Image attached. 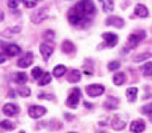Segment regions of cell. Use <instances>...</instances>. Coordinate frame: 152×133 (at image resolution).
<instances>
[{"label": "cell", "mask_w": 152, "mask_h": 133, "mask_svg": "<svg viewBox=\"0 0 152 133\" xmlns=\"http://www.w3.org/2000/svg\"><path fill=\"white\" fill-rule=\"evenodd\" d=\"M141 113L142 114H152V103L151 104H144V106L141 108Z\"/></svg>", "instance_id": "35"}, {"label": "cell", "mask_w": 152, "mask_h": 133, "mask_svg": "<svg viewBox=\"0 0 152 133\" xmlns=\"http://www.w3.org/2000/svg\"><path fill=\"white\" fill-rule=\"evenodd\" d=\"M144 128H146V124H144V121H141V119H136V121H133L130 124L132 132H144Z\"/></svg>", "instance_id": "14"}, {"label": "cell", "mask_w": 152, "mask_h": 133, "mask_svg": "<svg viewBox=\"0 0 152 133\" xmlns=\"http://www.w3.org/2000/svg\"><path fill=\"white\" fill-rule=\"evenodd\" d=\"M135 14L136 16H140V18H147L149 16V11H147V8L144 7V5H136L135 7Z\"/></svg>", "instance_id": "16"}, {"label": "cell", "mask_w": 152, "mask_h": 133, "mask_svg": "<svg viewBox=\"0 0 152 133\" xmlns=\"http://www.w3.org/2000/svg\"><path fill=\"white\" fill-rule=\"evenodd\" d=\"M13 79L16 81L18 84H26L27 83V76H26V73H16L13 76Z\"/></svg>", "instance_id": "25"}, {"label": "cell", "mask_w": 152, "mask_h": 133, "mask_svg": "<svg viewBox=\"0 0 152 133\" xmlns=\"http://www.w3.org/2000/svg\"><path fill=\"white\" fill-rule=\"evenodd\" d=\"M98 2L102 3V8L106 13H111L114 10V2H113V0H98Z\"/></svg>", "instance_id": "20"}, {"label": "cell", "mask_w": 152, "mask_h": 133, "mask_svg": "<svg viewBox=\"0 0 152 133\" xmlns=\"http://www.w3.org/2000/svg\"><path fill=\"white\" fill-rule=\"evenodd\" d=\"M3 18H5V14H3V11H0V21H3Z\"/></svg>", "instance_id": "39"}, {"label": "cell", "mask_w": 152, "mask_h": 133, "mask_svg": "<svg viewBox=\"0 0 152 133\" xmlns=\"http://www.w3.org/2000/svg\"><path fill=\"white\" fill-rule=\"evenodd\" d=\"M19 32H21V26H14V27H10V28H5V30L2 32V35L3 37H13Z\"/></svg>", "instance_id": "18"}, {"label": "cell", "mask_w": 152, "mask_h": 133, "mask_svg": "<svg viewBox=\"0 0 152 133\" xmlns=\"http://www.w3.org/2000/svg\"><path fill=\"white\" fill-rule=\"evenodd\" d=\"M103 40H104V46H106V48H113V46L117 45L119 37L116 35V33L106 32V33H103Z\"/></svg>", "instance_id": "7"}, {"label": "cell", "mask_w": 152, "mask_h": 133, "mask_svg": "<svg viewBox=\"0 0 152 133\" xmlns=\"http://www.w3.org/2000/svg\"><path fill=\"white\" fill-rule=\"evenodd\" d=\"M43 38H45V40L49 43V41H54L56 35H54V32H52V30H46V32H45V35H43Z\"/></svg>", "instance_id": "29"}, {"label": "cell", "mask_w": 152, "mask_h": 133, "mask_svg": "<svg viewBox=\"0 0 152 133\" xmlns=\"http://www.w3.org/2000/svg\"><path fill=\"white\" fill-rule=\"evenodd\" d=\"M41 75H43V70L40 68V66H35V68L32 70V78H33V79H38Z\"/></svg>", "instance_id": "30"}, {"label": "cell", "mask_w": 152, "mask_h": 133, "mask_svg": "<svg viewBox=\"0 0 152 133\" xmlns=\"http://www.w3.org/2000/svg\"><path fill=\"white\" fill-rule=\"evenodd\" d=\"M38 98H51V95L49 94H40V95H38Z\"/></svg>", "instance_id": "36"}, {"label": "cell", "mask_w": 152, "mask_h": 133, "mask_svg": "<svg viewBox=\"0 0 152 133\" xmlns=\"http://www.w3.org/2000/svg\"><path fill=\"white\" fill-rule=\"evenodd\" d=\"M106 24L108 26H114V27H124V19L122 18H117V16H111L106 19Z\"/></svg>", "instance_id": "15"}, {"label": "cell", "mask_w": 152, "mask_h": 133, "mask_svg": "<svg viewBox=\"0 0 152 133\" xmlns=\"http://www.w3.org/2000/svg\"><path fill=\"white\" fill-rule=\"evenodd\" d=\"M144 38H146V33L142 32V30L132 33V35L128 37V48H135V46H138V43H140L141 40H144Z\"/></svg>", "instance_id": "4"}, {"label": "cell", "mask_w": 152, "mask_h": 133, "mask_svg": "<svg viewBox=\"0 0 152 133\" xmlns=\"http://www.w3.org/2000/svg\"><path fill=\"white\" fill-rule=\"evenodd\" d=\"M136 95H138V89H136V87L127 89V98H128V102H135V100H136Z\"/></svg>", "instance_id": "24"}, {"label": "cell", "mask_w": 152, "mask_h": 133, "mask_svg": "<svg viewBox=\"0 0 152 133\" xmlns=\"http://www.w3.org/2000/svg\"><path fill=\"white\" fill-rule=\"evenodd\" d=\"M33 62V54L32 52H27L26 56H22L21 59L18 60V66L19 68H27V66H30Z\"/></svg>", "instance_id": "8"}, {"label": "cell", "mask_w": 152, "mask_h": 133, "mask_svg": "<svg viewBox=\"0 0 152 133\" xmlns=\"http://www.w3.org/2000/svg\"><path fill=\"white\" fill-rule=\"evenodd\" d=\"M111 127L114 130H122V128L125 127V119L122 116H114L113 121H111Z\"/></svg>", "instance_id": "11"}, {"label": "cell", "mask_w": 152, "mask_h": 133, "mask_svg": "<svg viewBox=\"0 0 152 133\" xmlns=\"http://www.w3.org/2000/svg\"><path fill=\"white\" fill-rule=\"evenodd\" d=\"M40 52H41V56H43V59L45 60H49V57L52 56V52H54V48H52L49 43H43V45L40 46Z\"/></svg>", "instance_id": "9"}, {"label": "cell", "mask_w": 152, "mask_h": 133, "mask_svg": "<svg viewBox=\"0 0 152 133\" xmlns=\"http://www.w3.org/2000/svg\"><path fill=\"white\" fill-rule=\"evenodd\" d=\"M86 92H87L89 97H100L104 92V87L102 84H90L86 87Z\"/></svg>", "instance_id": "3"}, {"label": "cell", "mask_w": 152, "mask_h": 133, "mask_svg": "<svg viewBox=\"0 0 152 133\" xmlns=\"http://www.w3.org/2000/svg\"><path fill=\"white\" fill-rule=\"evenodd\" d=\"M66 79L70 83H78L81 79V71L79 70H66Z\"/></svg>", "instance_id": "13"}, {"label": "cell", "mask_w": 152, "mask_h": 133, "mask_svg": "<svg viewBox=\"0 0 152 133\" xmlns=\"http://www.w3.org/2000/svg\"><path fill=\"white\" fill-rule=\"evenodd\" d=\"M62 51L66 52V54H71V52L75 51V45L70 40H66V41H64V45H62Z\"/></svg>", "instance_id": "23"}, {"label": "cell", "mask_w": 152, "mask_h": 133, "mask_svg": "<svg viewBox=\"0 0 152 133\" xmlns=\"http://www.w3.org/2000/svg\"><path fill=\"white\" fill-rule=\"evenodd\" d=\"M0 128H3V130H13L14 122H11V121H0Z\"/></svg>", "instance_id": "28"}, {"label": "cell", "mask_w": 152, "mask_h": 133, "mask_svg": "<svg viewBox=\"0 0 152 133\" xmlns=\"http://www.w3.org/2000/svg\"><path fill=\"white\" fill-rule=\"evenodd\" d=\"M46 114V108L45 106H37V104H33V106L28 108V116L32 119H38V117H43Z\"/></svg>", "instance_id": "6"}, {"label": "cell", "mask_w": 152, "mask_h": 133, "mask_svg": "<svg viewBox=\"0 0 152 133\" xmlns=\"http://www.w3.org/2000/svg\"><path fill=\"white\" fill-rule=\"evenodd\" d=\"M66 73V68L64 65H57V66H54V70H52V75L56 76V78H60V76H64Z\"/></svg>", "instance_id": "22"}, {"label": "cell", "mask_w": 152, "mask_h": 133, "mask_svg": "<svg viewBox=\"0 0 152 133\" xmlns=\"http://www.w3.org/2000/svg\"><path fill=\"white\" fill-rule=\"evenodd\" d=\"M119 66H121V62L114 60V62H109V64H108V70L114 71V70H119Z\"/></svg>", "instance_id": "31"}, {"label": "cell", "mask_w": 152, "mask_h": 133, "mask_svg": "<svg viewBox=\"0 0 152 133\" xmlns=\"http://www.w3.org/2000/svg\"><path fill=\"white\" fill-rule=\"evenodd\" d=\"M51 79H52V76L49 73H46V71H43V75L38 78V86H48V84H51Z\"/></svg>", "instance_id": "17"}, {"label": "cell", "mask_w": 152, "mask_h": 133, "mask_svg": "<svg viewBox=\"0 0 152 133\" xmlns=\"http://www.w3.org/2000/svg\"><path fill=\"white\" fill-rule=\"evenodd\" d=\"M3 48H5V54L10 56V57L21 54V48H19L18 45H5Z\"/></svg>", "instance_id": "12"}, {"label": "cell", "mask_w": 152, "mask_h": 133, "mask_svg": "<svg viewBox=\"0 0 152 133\" xmlns=\"http://www.w3.org/2000/svg\"><path fill=\"white\" fill-rule=\"evenodd\" d=\"M5 57H7V54H0V64H3V62L7 60Z\"/></svg>", "instance_id": "37"}, {"label": "cell", "mask_w": 152, "mask_h": 133, "mask_svg": "<svg viewBox=\"0 0 152 133\" xmlns=\"http://www.w3.org/2000/svg\"><path fill=\"white\" fill-rule=\"evenodd\" d=\"M149 57H151L149 52H146V54H140V56H136V57H135V62H142V60L149 59Z\"/></svg>", "instance_id": "34"}, {"label": "cell", "mask_w": 152, "mask_h": 133, "mask_svg": "<svg viewBox=\"0 0 152 133\" xmlns=\"http://www.w3.org/2000/svg\"><path fill=\"white\" fill-rule=\"evenodd\" d=\"M113 83L116 84V86H122L124 83H125V73L117 71V73L114 75V78H113Z\"/></svg>", "instance_id": "19"}, {"label": "cell", "mask_w": 152, "mask_h": 133, "mask_svg": "<svg viewBox=\"0 0 152 133\" xmlns=\"http://www.w3.org/2000/svg\"><path fill=\"white\" fill-rule=\"evenodd\" d=\"M142 75L147 76V78H152V62H147V64L142 66Z\"/></svg>", "instance_id": "27"}, {"label": "cell", "mask_w": 152, "mask_h": 133, "mask_svg": "<svg viewBox=\"0 0 152 133\" xmlns=\"http://www.w3.org/2000/svg\"><path fill=\"white\" fill-rule=\"evenodd\" d=\"M84 106H86V108H92V104H90L89 102H86V103H84Z\"/></svg>", "instance_id": "38"}, {"label": "cell", "mask_w": 152, "mask_h": 133, "mask_svg": "<svg viewBox=\"0 0 152 133\" xmlns=\"http://www.w3.org/2000/svg\"><path fill=\"white\" fill-rule=\"evenodd\" d=\"M94 14H95V5L92 0H81L75 7H71V10L68 11V21L71 26H83Z\"/></svg>", "instance_id": "1"}, {"label": "cell", "mask_w": 152, "mask_h": 133, "mask_svg": "<svg viewBox=\"0 0 152 133\" xmlns=\"http://www.w3.org/2000/svg\"><path fill=\"white\" fill-rule=\"evenodd\" d=\"M48 16H49V10L45 7V8H38L37 11H33L32 16H30V19H32L33 24H40V22H43V21H46Z\"/></svg>", "instance_id": "2"}, {"label": "cell", "mask_w": 152, "mask_h": 133, "mask_svg": "<svg viewBox=\"0 0 152 133\" xmlns=\"http://www.w3.org/2000/svg\"><path fill=\"white\" fill-rule=\"evenodd\" d=\"M19 3H21V0H8V8L16 10L19 7Z\"/></svg>", "instance_id": "32"}, {"label": "cell", "mask_w": 152, "mask_h": 133, "mask_svg": "<svg viewBox=\"0 0 152 133\" xmlns=\"http://www.w3.org/2000/svg\"><path fill=\"white\" fill-rule=\"evenodd\" d=\"M2 111H3L5 116H16V114L19 113V106L14 104V103H7V104H3Z\"/></svg>", "instance_id": "10"}, {"label": "cell", "mask_w": 152, "mask_h": 133, "mask_svg": "<svg viewBox=\"0 0 152 133\" xmlns=\"http://www.w3.org/2000/svg\"><path fill=\"white\" fill-rule=\"evenodd\" d=\"M79 95H81V90L79 89H73V90H71L70 97L66 98V106H70V108H76V106H78Z\"/></svg>", "instance_id": "5"}, {"label": "cell", "mask_w": 152, "mask_h": 133, "mask_svg": "<svg viewBox=\"0 0 152 133\" xmlns=\"http://www.w3.org/2000/svg\"><path fill=\"white\" fill-rule=\"evenodd\" d=\"M117 104H119V100L117 98L109 97L106 102H104V108H106V109H114V108H117Z\"/></svg>", "instance_id": "21"}, {"label": "cell", "mask_w": 152, "mask_h": 133, "mask_svg": "<svg viewBox=\"0 0 152 133\" xmlns=\"http://www.w3.org/2000/svg\"><path fill=\"white\" fill-rule=\"evenodd\" d=\"M18 94L21 95V97H28V95H30V89H28L27 86H24V84H19Z\"/></svg>", "instance_id": "26"}, {"label": "cell", "mask_w": 152, "mask_h": 133, "mask_svg": "<svg viewBox=\"0 0 152 133\" xmlns=\"http://www.w3.org/2000/svg\"><path fill=\"white\" fill-rule=\"evenodd\" d=\"M22 3L26 5V8H33L38 3V0H22Z\"/></svg>", "instance_id": "33"}]
</instances>
